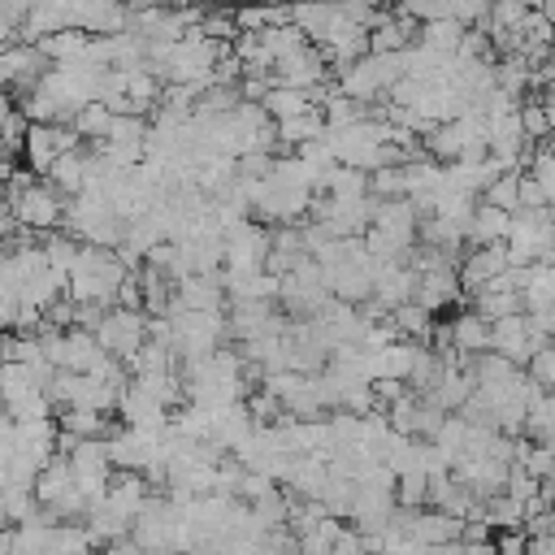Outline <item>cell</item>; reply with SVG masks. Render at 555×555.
Listing matches in <instances>:
<instances>
[{
	"label": "cell",
	"instance_id": "1",
	"mask_svg": "<svg viewBox=\"0 0 555 555\" xmlns=\"http://www.w3.org/2000/svg\"><path fill=\"white\" fill-rule=\"evenodd\" d=\"M126 278H130V269L121 264V256L113 247L78 243V256L65 273V299L78 308H113Z\"/></svg>",
	"mask_w": 555,
	"mask_h": 555
},
{
	"label": "cell",
	"instance_id": "2",
	"mask_svg": "<svg viewBox=\"0 0 555 555\" xmlns=\"http://www.w3.org/2000/svg\"><path fill=\"white\" fill-rule=\"evenodd\" d=\"M4 199L13 208V221L17 230H30V234H52L65 225V195L43 178L35 182L30 173H13L9 186H4Z\"/></svg>",
	"mask_w": 555,
	"mask_h": 555
},
{
	"label": "cell",
	"instance_id": "3",
	"mask_svg": "<svg viewBox=\"0 0 555 555\" xmlns=\"http://www.w3.org/2000/svg\"><path fill=\"white\" fill-rule=\"evenodd\" d=\"M95 343L104 347V356H113V360H130L143 343H147V317L139 312V308H104L100 312V321H95Z\"/></svg>",
	"mask_w": 555,
	"mask_h": 555
},
{
	"label": "cell",
	"instance_id": "4",
	"mask_svg": "<svg viewBox=\"0 0 555 555\" xmlns=\"http://www.w3.org/2000/svg\"><path fill=\"white\" fill-rule=\"evenodd\" d=\"M74 147H82L78 143V134H74V126H65V121H35L30 130H26V139H22V156H26V165L35 169V173H48L65 152H74Z\"/></svg>",
	"mask_w": 555,
	"mask_h": 555
},
{
	"label": "cell",
	"instance_id": "5",
	"mask_svg": "<svg viewBox=\"0 0 555 555\" xmlns=\"http://www.w3.org/2000/svg\"><path fill=\"white\" fill-rule=\"evenodd\" d=\"M507 264H512V260H507V247H503V243H477V247L455 264V278H460L464 291H481V286H486L490 278H499Z\"/></svg>",
	"mask_w": 555,
	"mask_h": 555
},
{
	"label": "cell",
	"instance_id": "6",
	"mask_svg": "<svg viewBox=\"0 0 555 555\" xmlns=\"http://www.w3.org/2000/svg\"><path fill=\"white\" fill-rule=\"evenodd\" d=\"M65 199H74L78 191H87V182H91V152L87 147H74V152H65L48 173H43Z\"/></svg>",
	"mask_w": 555,
	"mask_h": 555
},
{
	"label": "cell",
	"instance_id": "7",
	"mask_svg": "<svg viewBox=\"0 0 555 555\" xmlns=\"http://www.w3.org/2000/svg\"><path fill=\"white\" fill-rule=\"evenodd\" d=\"M447 338L460 356H481V351H490V321L481 312H455L447 321Z\"/></svg>",
	"mask_w": 555,
	"mask_h": 555
},
{
	"label": "cell",
	"instance_id": "8",
	"mask_svg": "<svg viewBox=\"0 0 555 555\" xmlns=\"http://www.w3.org/2000/svg\"><path fill=\"white\" fill-rule=\"evenodd\" d=\"M113 108L104 104V100H91V104H82L74 117H69V126H74V134L78 139H91V143H104L108 139V130H113Z\"/></svg>",
	"mask_w": 555,
	"mask_h": 555
},
{
	"label": "cell",
	"instance_id": "9",
	"mask_svg": "<svg viewBox=\"0 0 555 555\" xmlns=\"http://www.w3.org/2000/svg\"><path fill=\"white\" fill-rule=\"evenodd\" d=\"M273 126H278V143L304 147V143H312V139H325V117H321V108H308V113H299V117H291V121H273Z\"/></svg>",
	"mask_w": 555,
	"mask_h": 555
},
{
	"label": "cell",
	"instance_id": "10",
	"mask_svg": "<svg viewBox=\"0 0 555 555\" xmlns=\"http://www.w3.org/2000/svg\"><path fill=\"white\" fill-rule=\"evenodd\" d=\"M507 225H512V212L481 204V208H473L468 238H473V243H503V238H507Z\"/></svg>",
	"mask_w": 555,
	"mask_h": 555
},
{
	"label": "cell",
	"instance_id": "11",
	"mask_svg": "<svg viewBox=\"0 0 555 555\" xmlns=\"http://www.w3.org/2000/svg\"><path fill=\"white\" fill-rule=\"evenodd\" d=\"M39 251H43L48 269H52L56 278H65V273H69V264H74V256H78V238H74V234H65V230H52V234L39 243Z\"/></svg>",
	"mask_w": 555,
	"mask_h": 555
},
{
	"label": "cell",
	"instance_id": "12",
	"mask_svg": "<svg viewBox=\"0 0 555 555\" xmlns=\"http://www.w3.org/2000/svg\"><path fill=\"white\" fill-rule=\"evenodd\" d=\"M486 204L490 208H503V212H516L520 208V173H499L490 186H486Z\"/></svg>",
	"mask_w": 555,
	"mask_h": 555
},
{
	"label": "cell",
	"instance_id": "13",
	"mask_svg": "<svg viewBox=\"0 0 555 555\" xmlns=\"http://www.w3.org/2000/svg\"><path fill=\"white\" fill-rule=\"evenodd\" d=\"M325 555H369V546H364V538H360V529H338L334 533V542H330V551Z\"/></svg>",
	"mask_w": 555,
	"mask_h": 555
},
{
	"label": "cell",
	"instance_id": "14",
	"mask_svg": "<svg viewBox=\"0 0 555 555\" xmlns=\"http://www.w3.org/2000/svg\"><path fill=\"white\" fill-rule=\"evenodd\" d=\"M460 555H494V542H460Z\"/></svg>",
	"mask_w": 555,
	"mask_h": 555
},
{
	"label": "cell",
	"instance_id": "15",
	"mask_svg": "<svg viewBox=\"0 0 555 555\" xmlns=\"http://www.w3.org/2000/svg\"><path fill=\"white\" fill-rule=\"evenodd\" d=\"M4 421H9V408H4V399H0V425H4Z\"/></svg>",
	"mask_w": 555,
	"mask_h": 555
},
{
	"label": "cell",
	"instance_id": "16",
	"mask_svg": "<svg viewBox=\"0 0 555 555\" xmlns=\"http://www.w3.org/2000/svg\"><path fill=\"white\" fill-rule=\"evenodd\" d=\"M551 477H555V447H551Z\"/></svg>",
	"mask_w": 555,
	"mask_h": 555
},
{
	"label": "cell",
	"instance_id": "17",
	"mask_svg": "<svg viewBox=\"0 0 555 555\" xmlns=\"http://www.w3.org/2000/svg\"><path fill=\"white\" fill-rule=\"evenodd\" d=\"M91 555H104V551H91Z\"/></svg>",
	"mask_w": 555,
	"mask_h": 555
},
{
	"label": "cell",
	"instance_id": "18",
	"mask_svg": "<svg viewBox=\"0 0 555 555\" xmlns=\"http://www.w3.org/2000/svg\"><path fill=\"white\" fill-rule=\"evenodd\" d=\"M0 256H4V247H0Z\"/></svg>",
	"mask_w": 555,
	"mask_h": 555
}]
</instances>
